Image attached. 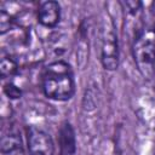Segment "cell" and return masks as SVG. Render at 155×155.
<instances>
[{
	"mask_svg": "<svg viewBox=\"0 0 155 155\" xmlns=\"http://www.w3.org/2000/svg\"><path fill=\"white\" fill-rule=\"evenodd\" d=\"M58 149L59 155L76 154V134L73 125L69 121H63L58 130Z\"/></svg>",
	"mask_w": 155,
	"mask_h": 155,
	"instance_id": "8992f818",
	"label": "cell"
},
{
	"mask_svg": "<svg viewBox=\"0 0 155 155\" xmlns=\"http://www.w3.org/2000/svg\"><path fill=\"white\" fill-rule=\"evenodd\" d=\"M0 149L2 154H12L17 150H21L22 149L21 133L15 128H10V131L7 133H4L1 137Z\"/></svg>",
	"mask_w": 155,
	"mask_h": 155,
	"instance_id": "52a82bcc",
	"label": "cell"
},
{
	"mask_svg": "<svg viewBox=\"0 0 155 155\" xmlns=\"http://www.w3.org/2000/svg\"><path fill=\"white\" fill-rule=\"evenodd\" d=\"M4 93H5V96L7 97V98H10V99H19L21 97H22V94H23V92H22V90L19 88V86H17L15 82H12V81H8V82H6L5 85H4Z\"/></svg>",
	"mask_w": 155,
	"mask_h": 155,
	"instance_id": "30bf717a",
	"label": "cell"
},
{
	"mask_svg": "<svg viewBox=\"0 0 155 155\" xmlns=\"http://www.w3.org/2000/svg\"><path fill=\"white\" fill-rule=\"evenodd\" d=\"M132 57L139 74L151 80L155 74V28L139 29L132 42Z\"/></svg>",
	"mask_w": 155,
	"mask_h": 155,
	"instance_id": "7a4b0ae2",
	"label": "cell"
},
{
	"mask_svg": "<svg viewBox=\"0 0 155 155\" xmlns=\"http://www.w3.org/2000/svg\"><path fill=\"white\" fill-rule=\"evenodd\" d=\"M27 148L29 155H53L54 143L50 133L38 126H28Z\"/></svg>",
	"mask_w": 155,
	"mask_h": 155,
	"instance_id": "277c9868",
	"label": "cell"
},
{
	"mask_svg": "<svg viewBox=\"0 0 155 155\" xmlns=\"http://www.w3.org/2000/svg\"><path fill=\"white\" fill-rule=\"evenodd\" d=\"M61 5L58 1L47 0L39 5L36 18L40 25L45 28H56L61 22Z\"/></svg>",
	"mask_w": 155,
	"mask_h": 155,
	"instance_id": "5b68a950",
	"label": "cell"
},
{
	"mask_svg": "<svg viewBox=\"0 0 155 155\" xmlns=\"http://www.w3.org/2000/svg\"><path fill=\"white\" fill-rule=\"evenodd\" d=\"M101 63L108 71H114L119 68L120 50L119 39L115 25L110 18L105 19L101 30Z\"/></svg>",
	"mask_w": 155,
	"mask_h": 155,
	"instance_id": "3957f363",
	"label": "cell"
},
{
	"mask_svg": "<svg viewBox=\"0 0 155 155\" xmlns=\"http://www.w3.org/2000/svg\"><path fill=\"white\" fill-rule=\"evenodd\" d=\"M18 73V64L11 56H4L0 61V76L1 79H8Z\"/></svg>",
	"mask_w": 155,
	"mask_h": 155,
	"instance_id": "ba28073f",
	"label": "cell"
},
{
	"mask_svg": "<svg viewBox=\"0 0 155 155\" xmlns=\"http://www.w3.org/2000/svg\"><path fill=\"white\" fill-rule=\"evenodd\" d=\"M15 25V17L2 6L0 11V34L5 35Z\"/></svg>",
	"mask_w": 155,
	"mask_h": 155,
	"instance_id": "9c48e42d",
	"label": "cell"
},
{
	"mask_svg": "<svg viewBox=\"0 0 155 155\" xmlns=\"http://www.w3.org/2000/svg\"><path fill=\"white\" fill-rule=\"evenodd\" d=\"M75 78L71 65L58 59L47 64L41 74V90L48 99L67 102L75 94Z\"/></svg>",
	"mask_w": 155,
	"mask_h": 155,
	"instance_id": "6da1fadb",
	"label": "cell"
},
{
	"mask_svg": "<svg viewBox=\"0 0 155 155\" xmlns=\"http://www.w3.org/2000/svg\"><path fill=\"white\" fill-rule=\"evenodd\" d=\"M122 5H124L125 8L127 10V13H128V15L136 16V15L142 10L143 2H142V1H124Z\"/></svg>",
	"mask_w": 155,
	"mask_h": 155,
	"instance_id": "8fae6325",
	"label": "cell"
}]
</instances>
